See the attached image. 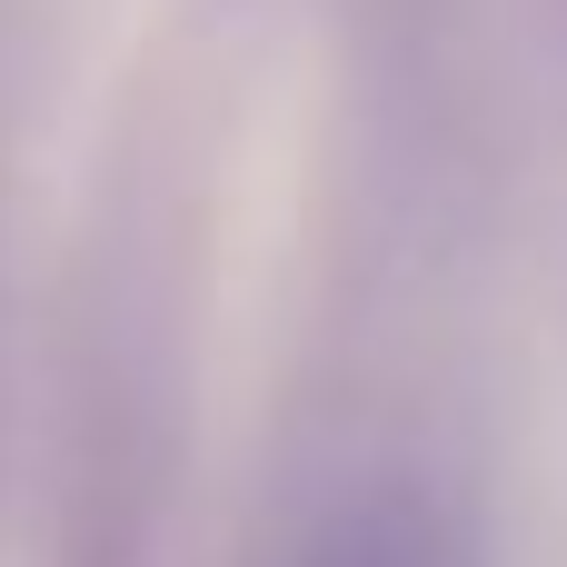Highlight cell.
Returning <instances> with one entry per match:
<instances>
[{
	"label": "cell",
	"mask_w": 567,
	"mask_h": 567,
	"mask_svg": "<svg viewBox=\"0 0 567 567\" xmlns=\"http://www.w3.org/2000/svg\"><path fill=\"white\" fill-rule=\"evenodd\" d=\"M289 567H478L468 518L419 488V478H369L339 508H319V528L299 538Z\"/></svg>",
	"instance_id": "obj_1"
}]
</instances>
